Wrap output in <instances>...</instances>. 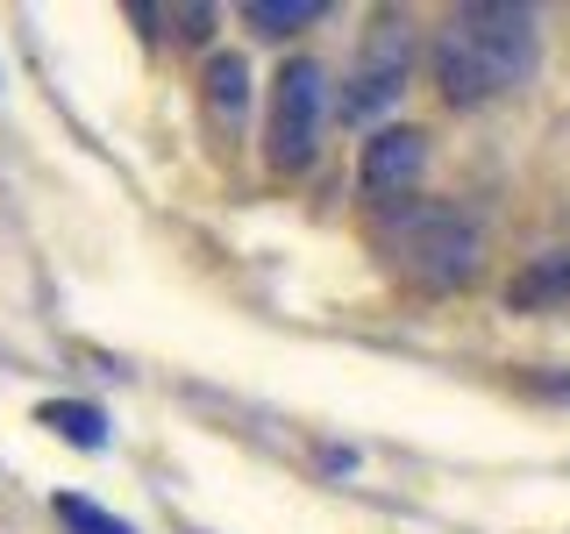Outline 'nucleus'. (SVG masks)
Returning a JSON list of instances; mask_svg holds the SVG:
<instances>
[{"instance_id":"1","label":"nucleus","mask_w":570,"mask_h":534,"mask_svg":"<svg viewBox=\"0 0 570 534\" xmlns=\"http://www.w3.org/2000/svg\"><path fill=\"white\" fill-rule=\"evenodd\" d=\"M534 50H542L534 8L478 0V8H456L450 22L435 29V86H442V100H456V107L499 100L534 71Z\"/></svg>"},{"instance_id":"2","label":"nucleus","mask_w":570,"mask_h":534,"mask_svg":"<svg viewBox=\"0 0 570 534\" xmlns=\"http://www.w3.org/2000/svg\"><path fill=\"white\" fill-rule=\"evenodd\" d=\"M385 257L414 285H428V293H456L485 264V236L450 200H406V207L385 214Z\"/></svg>"},{"instance_id":"3","label":"nucleus","mask_w":570,"mask_h":534,"mask_svg":"<svg viewBox=\"0 0 570 534\" xmlns=\"http://www.w3.org/2000/svg\"><path fill=\"white\" fill-rule=\"evenodd\" d=\"M321 115H328V93H321V71L307 58H293L272 86V121H264V157L272 171H299L314 165L321 150Z\"/></svg>"},{"instance_id":"4","label":"nucleus","mask_w":570,"mask_h":534,"mask_svg":"<svg viewBox=\"0 0 570 534\" xmlns=\"http://www.w3.org/2000/svg\"><path fill=\"white\" fill-rule=\"evenodd\" d=\"M406 79H414V36H406L400 22H379V29H371V43H364V58H356V71H350L343 115L350 121L385 115V107L406 93Z\"/></svg>"},{"instance_id":"5","label":"nucleus","mask_w":570,"mask_h":534,"mask_svg":"<svg viewBox=\"0 0 570 534\" xmlns=\"http://www.w3.org/2000/svg\"><path fill=\"white\" fill-rule=\"evenodd\" d=\"M421 165H428V136L421 129H385L364 142V200L371 207H406L421 186Z\"/></svg>"},{"instance_id":"6","label":"nucleus","mask_w":570,"mask_h":534,"mask_svg":"<svg viewBox=\"0 0 570 534\" xmlns=\"http://www.w3.org/2000/svg\"><path fill=\"white\" fill-rule=\"evenodd\" d=\"M249 107V65L236 58V50H222V58L207 65V115L222 121V129H236Z\"/></svg>"},{"instance_id":"7","label":"nucleus","mask_w":570,"mask_h":534,"mask_svg":"<svg viewBox=\"0 0 570 534\" xmlns=\"http://www.w3.org/2000/svg\"><path fill=\"white\" fill-rule=\"evenodd\" d=\"M507 299H513V307H557V299H570V249H563V257H542V264H534V271H521V278H513L507 285Z\"/></svg>"},{"instance_id":"8","label":"nucleus","mask_w":570,"mask_h":534,"mask_svg":"<svg viewBox=\"0 0 570 534\" xmlns=\"http://www.w3.org/2000/svg\"><path fill=\"white\" fill-rule=\"evenodd\" d=\"M328 14V0H243V22L264 29V36H293Z\"/></svg>"},{"instance_id":"9","label":"nucleus","mask_w":570,"mask_h":534,"mask_svg":"<svg viewBox=\"0 0 570 534\" xmlns=\"http://www.w3.org/2000/svg\"><path fill=\"white\" fill-rule=\"evenodd\" d=\"M36 421H43V427H58V435H65V442H79V449H100V442H107V414H100V406L43 399V406H36Z\"/></svg>"},{"instance_id":"10","label":"nucleus","mask_w":570,"mask_h":534,"mask_svg":"<svg viewBox=\"0 0 570 534\" xmlns=\"http://www.w3.org/2000/svg\"><path fill=\"white\" fill-rule=\"evenodd\" d=\"M58 521L71 534H136L129 521H115V513H100L94 498H71V492H58Z\"/></svg>"}]
</instances>
